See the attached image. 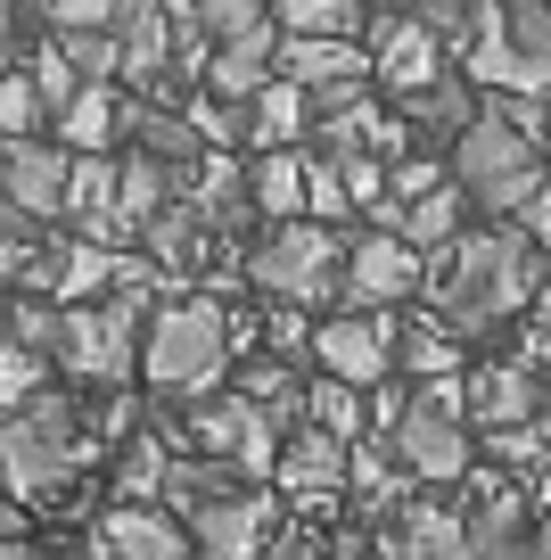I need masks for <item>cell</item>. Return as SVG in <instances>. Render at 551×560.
I'll return each mask as SVG.
<instances>
[{"mask_svg":"<svg viewBox=\"0 0 551 560\" xmlns=\"http://www.w3.org/2000/svg\"><path fill=\"white\" fill-rule=\"evenodd\" d=\"M313 429H329V438L354 445V429H362V396H354V387H338V380H321V387H313Z\"/></svg>","mask_w":551,"mask_h":560,"instance_id":"cell-38","label":"cell"},{"mask_svg":"<svg viewBox=\"0 0 551 560\" xmlns=\"http://www.w3.org/2000/svg\"><path fill=\"white\" fill-rule=\"evenodd\" d=\"M42 25H67V34H107V25H124L116 0H50L42 9Z\"/></svg>","mask_w":551,"mask_h":560,"instance_id":"cell-39","label":"cell"},{"mask_svg":"<svg viewBox=\"0 0 551 560\" xmlns=\"http://www.w3.org/2000/svg\"><path fill=\"white\" fill-rule=\"evenodd\" d=\"M25 231H34V223H25V214L9 207V190H0V247H25Z\"/></svg>","mask_w":551,"mask_h":560,"instance_id":"cell-43","label":"cell"},{"mask_svg":"<svg viewBox=\"0 0 551 560\" xmlns=\"http://www.w3.org/2000/svg\"><path fill=\"white\" fill-rule=\"evenodd\" d=\"M198 231H207V207H173V214H156L149 247H156L165 264H190V256H198Z\"/></svg>","mask_w":551,"mask_h":560,"instance_id":"cell-35","label":"cell"},{"mask_svg":"<svg viewBox=\"0 0 551 560\" xmlns=\"http://www.w3.org/2000/svg\"><path fill=\"white\" fill-rule=\"evenodd\" d=\"M535 298V240L527 231H469L445 272V322L453 330H494L502 314Z\"/></svg>","mask_w":551,"mask_h":560,"instance_id":"cell-1","label":"cell"},{"mask_svg":"<svg viewBox=\"0 0 551 560\" xmlns=\"http://www.w3.org/2000/svg\"><path fill=\"white\" fill-rule=\"evenodd\" d=\"M99 552L107 560H198V536L173 520V511L124 503V511H107V520H99Z\"/></svg>","mask_w":551,"mask_h":560,"instance_id":"cell-11","label":"cell"},{"mask_svg":"<svg viewBox=\"0 0 551 560\" xmlns=\"http://www.w3.org/2000/svg\"><path fill=\"white\" fill-rule=\"evenodd\" d=\"M272 67H280V25L263 18L256 34L223 42L207 74H214V91H223V100H256V91H272Z\"/></svg>","mask_w":551,"mask_h":560,"instance_id":"cell-17","label":"cell"},{"mask_svg":"<svg viewBox=\"0 0 551 560\" xmlns=\"http://www.w3.org/2000/svg\"><path fill=\"white\" fill-rule=\"evenodd\" d=\"M190 132L198 140H247L256 132V100H223V91H207V100H190Z\"/></svg>","mask_w":551,"mask_h":560,"instance_id":"cell-32","label":"cell"},{"mask_svg":"<svg viewBox=\"0 0 551 560\" xmlns=\"http://www.w3.org/2000/svg\"><path fill=\"white\" fill-rule=\"evenodd\" d=\"M173 190H181V182H173L156 158H140V149H132V158H124V231H156V214L181 207Z\"/></svg>","mask_w":551,"mask_h":560,"instance_id":"cell-23","label":"cell"},{"mask_svg":"<svg viewBox=\"0 0 551 560\" xmlns=\"http://www.w3.org/2000/svg\"><path fill=\"white\" fill-rule=\"evenodd\" d=\"M263 560H321V552H313L305 536H280V544H272V552H263Z\"/></svg>","mask_w":551,"mask_h":560,"instance_id":"cell-46","label":"cell"},{"mask_svg":"<svg viewBox=\"0 0 551 560\" xmlns=\"http://www.w3.org/2000/svg\"><path fill=\"white\" fill-rule=\"evenodd\" d=\"M132 330H140V298H116V305H74L67 314V347H58V363L74 371V380H91V387H116L124 371L140 363L132 354Z\"/></svg>","mask_w":551,"mask_h":560,"instance_id":"cell-8","label":"cell"},{"mask_svg":"<svg viewBox=\"0 0 551 560\" xmlns=\"http://www.w3.org/2000/svg\"><path fill=\"white\" fill-rule=\"evenodd\" d=\"M0 190H9V207H17L25 223H58V214L74 207V158L50 149V140H17V149L0 158Z\"/></svg>","mask_w":551,"mask_h":560,"instance_id":"cell-9","label":"cell"},{"mask_svg":"<svg viewBox=\"0 0 551 560\" xmlns=\"http://www.w3.org/2000/svg\"><path fill=\"white\" fill-rule=\"evenodd\" d=\"M543 503H551V478H543Z\"/></svg>","mask_w":551,"mask_h":560,"instance_id":"cell-50","label":"cell"},{"mask_svg":"<svg viewBox=\"0 0 551 560\" xmlns=\"http://www.w3.org/2000/svg\"><path fill=\"white\" fill-rule=\"evenodd\" d=\"M223 363H231V322H223V305H207V298L156 305L149 338H140V371H149L156 396H198V404H207V387L223 380Z\"/></svg>","mask_w":551,"mask_h":560,"instance_id":"cell-2","label":"cell"},{"mask_svg":"<svg viewBox=\"0 0 551 560\" xmlns=\"http://www.w3.org/2000/svg\"><path fill=\"white\" fill-rule=\"evenodd\" d=\"M0 560H50L42 544H0Z\"/></svg>","mask_w":551,"mask_h":560,"instance_id":"cell-48","label":"cell"},{"mask_svg":"<svg viewBox=\"0 0 551 560\" xmlns=\"http://www.w3.org/2000/svg\"><path fill=\"white\" fill-rule=\"evenodd\" d=\"M494 560H551V520L535 527V536H518V544H502Z\"/></svg>","mask_w":551,"mask_h":560,"instance_id":"cell-42","label":"cell"},{"mask_svg":"<svg viewBox=\"0 0 551 560\" xmlns=\"http://www.w3.org/2000/svg\"><path fill=\"white\" fill-rule=\"evenodd\" d=\"M280 83H296V91L362 83V50H354V42H289V34H280Z\"/></svg>","mask_w":551,"mask_h":560,"instance_id":"cell-20","label":"cell"},{"mask_svg":"<svg viewBox=\"0 0 551 560\" xmlns=\"http://www.w3.org/2000/svg\"><path fill=\"white\" fill-rule=\"evenodd\" d=\"M42 116H50V100L34 91V74H0V140H9V149H17V140H34Z\"/></svg>","mask_w":551,"mask_h":560,"instance_id":"cell-31","label":"cell"},{"mask_svg":"<svg viewBox=\"0 0 551 560\" xmlns=\"http://www.w3.org/2000/svg\"><path fill=\"white\" fill-rule=\"evenodd\" d=\"M272 347H305V322H296V305H280V314H272Z\"/></svg>","mask_w":551,"mask_h":560,"instance_id":"cell-44","label":"cell"},{"mask_svg":"<svg viewBox=\"0 0 551 560\" xmlns=\"http://www.w3.org/2000/svg\"><path fill=\"white\" fill-rule=\"evenodd\" d=\"M403 116H412L420 132H445V140H461L469 124L485 116V107H469V83H461V74H445V83H436V91H420V100H403Z\"/></svg>","mask_w":551,"mask_h":560,"instance_id":"cell-28","label":"cell"},{"mask_svg":"<svg viewBox=\"0 0 551 560\" xmlns=\"http://www.w3.org/2000/svg\"><path fill=\"white\" fill-rule=\"evenodd\" d=\"M313 363H321V380H338V387H379L387 380V330L379 322H354V314H338V322H321L313 330Z\"/></svg>","mask_w":551,"mask_h":560,"instance_id":"cell-10","label":"cell"},{"mask_svg":"<svg viewBox=\"0 0 551 560\" xmlns=\"http://www.w3.org/2000/svg\"><path fill=\"white\" fill-rule=\"evenodd\" d=\"M247 207L272 214V223H305V207H313V158H296V149H272V158L247 174Z\"/></svg>","mask_w":551,"mask_h":560,"instance_id":"cell-18","label":"cell"},{"mask_svg":"<svg viewBox=\"0 0 551 560\" xmlns=\"http://www.w3.org/2000/svg\"><path fill=\"white\" fill-rule=\"evenodd\" d=\"M461 412H469V387L461 380H429L412 396V412H403V429L387 445H396V462L412 478H461L469 470V429H461Z\"/></svg>","mask_w":551,"mask_h":560,"instance_id":"cell-5","label":"cell"},{"mask_svg":"<svg viewBox=\"0 0 551 560\" xmlns=\"http://www.w3.org/2000/svg\"><path fill=\"white\" fill-rule=\"evenodd\" d=\"M461 214H469V198H461V182H445L436 198H420V207H403V240L412 247H461L469 231H461Z\"/></svg>","mask_w":551,"mask_h":560,"instance_id":"cell-27","label":"cell"},{"mask_svg":"<svg viewBox=\"0 0 551 560\" xmlns=\"http://www.w3.org/2000/svg\"><path fill=\"white\" fill-rule=\"evenodd\" d=\"M543 149H551V140H543Z\"/></svg>","mask_w":551,"mask_h":560,"instance_id":"cell-51","label":"cell"},{"mask_svg":"<svg viewBox=\"0 0 551 560\" xmlns=\"http://www.w3.org/2000/svg\"><path fill=\"white\" fill-rule=\"evenodd\" d=\"M116 124H132V116L116 107V91H83V100H74L67 116H58V132H67L74 149H91V158H99L107 140H116Z\"/></svg>","mask_w":551,"mask_h":560,"instance_id":"cell-30","label":"cell"},{"mask_svg":"<svg viewBox=\"0 0 551 560\" xmlns=\"http://www.w3.org/2000/svg\"><path fill=\"white\" fill-rule=\"evenodd\" d=\"M305 132H313V91H296V83L256 91V140H272V149H296Z\"/></svg>","mask_w":551,"mask_h":560,"instance_id":"cell-26","label":"cell"},{"mask_svg":"<svg viewBox=\"0 0 551 560\" xmlns=\"http://www.w3.org/2000/svg\"><path fill=\"white\" fill-rule=\"evenodd\" d=\"M132 140L173 182H198V165H207V140L190 132V116H165V107H132Z\"/></svg>","mask_w":551,"mask_h":560,"instance_id":"cell-19","label":"cell"},{"mask_svg":"<svg viewBox=\"0 0 551 560\" xmlns=\"http://www.w3.org/2000/svg\"><path fill=\"white\" fill-rule=\"evenodd\" d=\"M9 347H25V354H42V363H58V347H67V305L17 298V305H9Z\"/></svg>","mask_w":551,"mask_h":560,"instance_id":"cell-29","label":"cell"},{"mask_svg":"<svg viewBox=\"0 0 551 560\" xmlns=\"http://www.w3.org/2000/svg\"><path fill=\"white\" fill-rule=\"evenodd\" d=\"M9 280H34V256H25V247H0V289H9Z\"/></svg>","mask_w":551,"mask_h":560,"instance_id":"cell-45","label":"cell"},{"mask_svg":"<svg viewBox=\"0 0 551 560\" xmlns=\"http://www.w3.org/2000/svg\"><path fill=\"white\" fill-rule=\"evenodd\" d=\"M58 50H67V67L83 74L91 91H107V74H124V42L116 34H58Z\"/></svg>","mask_w":551,"mask_h":560,"instance_id":"cell-34","label":"cell"},{"mask_svg":"<svg viewBox=\"0 0 551 560\" xmlns=\"http://www.w3.org/2000/svg\"><path fill=\"white\" fill-rule=\"evenodd\" d=\"M453 182H461L469 207L485 214H527L543 198V165H535V140L511 132L502 116H478L461 140H453Z\"/></svg>","mask_w":551,"mask_h":560,"instance_id":"cell-4","label":"cell"},{"mask_svg":"<svg viewBox=\"0 0 551 560\" xmlns=\"http://www.w3.org/2000/svg\"><path fill=\"white\" fill-rule=\"evenodd\" d=\"M42 354H25V347H0V420H17V412H34L42 404Z\"/></svg>","mask_w":551,"mask_h":560,"instance_id":"cell-33","label":"cell"},{"mask_svg":"<svg viewBox=\"0 0 551 560\" xmlns=\"http://www.w3.org/2000/svg\"><path fill=\"white\" fill-rule=\"evenodd\" d=\"M469 412L485 420V438H502V429H535V380L518 363H485V371H469Z\"/></svg>","mask_w":551,"mask_h":560,"instance_id":"cell-16","label":"cell"},{"mask_svg":"<svg viewBox=\"0 0 551 560\" xmlns=\"http://www.w3.org/2000/svg\"><path fill=\"white\" fill-rule=\"evenodd\" d=\"M0 544H25L17 536V494H9V487H0Z\"/></svg>","mask_w":551,"mask_h":560,"instance_id":"cell-47","label":"cell"},{"mask_svg":"<svg viewBox=\"0 0 551 560\" xmlns=\"http://www.w3.org/2000/svg\"><path fill=\"white\" fill-rule=\"evenodd\" d=\"M345 470H354V454H345V438H329V429H305V438H289V454H280V478H289V487H313V494H329Z\"/></svg>","mask_w":551,"mask_h":560,"instance_id":"cell-22","label":"cell"},{"mask_svg":"<svg viewBox=\"0 0 551 560\" xmlns=\"http://www.w3.org/2000/svg\"><path fill=\"white\" fill-rule=\"evenodd\" d=\"M272 25L289 42H354L362 25H371V9H362V0H280Z\"/></svg>","mask_w":551,"mask_h":560,"instance_id":"cell-21","label":"cell"},{"mask_svg":"<svg viewBox=\"0 0 551 560\" xmlns=\"http://www.w3.org/2000/svg\"><path fill=\"white\" fill-rule=\"evenodd\" d=\"M25 74H34V91H42V100H50V116H67V107H74V100H83V91H91L83 74L67 67V50H42V58H34V67H25Z\"/></svg>","mask_w":551,"mask_h":560,"instance_id":"cell-37","label":"cell"},{"mask_svg":"<svg viewBox=\"0 0 551 560\" xmlns=\"http://www.w3.org/2000/svg\"><path fill=\"white\" fill-rule=\"evenodd\" d=\"M190 438H198V462H223V470H280V429L263 420V404L239 396V387L198 404Z\"/></svg>","mask_w":551,"mask_h":560,"instance_id":"cell-7","label":"cell"},{"mask_svg":"<svg viewBox=\"0 0 551 560\" xmlns=\"http://www.w3.org/2000/svg\"><path fill=\"white\" fill-rule=\"evenodd\" d=\"M74 454H83L74 396H42L34 412L0 420V487L17 503H58V487L74 478Z\"/></svg>","mask_w":551,"mask_h":560,"instance_id":"cell-3","label":"cell"},{"mask_svg":"<svg viewBox=\"0 0 551 560\" xmlns=\"http://www.w3.org/2000/svg\"><path fill=\"white\" fill-rule=\"evenodd\" d=\"M379 74H387V91L396 100H420V91H436L445 83V58H436V34H420L412 18H387V34H379Z\"/></svg>","mask_w":551,"mask_h":560,"instance_id":"cell-15","label":"cell"},{"mask_svg":"<svg viewBox=\"0 0 551 560\" xmlns=\"http://www.w3.org/2000/svg\"><path fill=\"white\" fill-rule=\"evenodd\" d=\"M247 280L263 298H289V305H313L338 289V240L321 223H272L247 256Z\"/></svg>","mask_w":551,"mask_h":560,"instance_id":"cell-6","label":"cell"},{"mask_svg":"<svg viewBox=\"0 0 551 560\" xmlns=\"http://www.w3.org/2000/svg\"><path fill=\"white\" fill-rule=\"evenodd\" d=\"M165 494H173V511H181V520H198V511L231 503V494H247V487L223 470V462H173V470H165Z\"/></svg>","mask_w":551,"mask_h":560,"instance_id":"cell-25","label":"cell"},{"mask_svg":"<svg viewBox=\"0 0 551 560\" xmlns=\"http://www.w3.org/2000/svg\"><path fill=\"white\" fill-rule=\"evenodd\" d=\"M116 42H124V74H132L140 91H156L165 100V67H173V50H181V34H173V9H156V0H140V9H124V25H116Z\"/></svg>","mask_w":551,"mask_h":560,"instance_id":"cell-13","label":"cell"},{"mask_svg":"<svg viewBox=\"0 0 551 560\" xmlns=\"http://www.w3.org/2000/svg\"><path fill=\"white\" fill-rule=\"evenodd\" d=\"M511 42H518L527 67L551 74V9H543V0H511Z\"/></svg>","mask_w":551,"mask_h":560,"instance_id":"cell-36","label":"cell"},{"mask_svg":"<svg viewBox=\"0 0 551 560\" xmlns=\"http://www.w3.org/2000/svg\"><path fill=\"white\" fill-rule=\"evenodd\" d=\"M313 214H345V174L329 158H313Z\"/></svg>","mask_w":551,"mask_h":560,"instance_id":"cell-41","label":"cell"},{"mask_svg":"<svg viewBox=\"0 0 551 560\" xmlns=\"http://www.w3.org/2000/svg\"><path fill=\"white\" fill-rule=\"evenodd\" d=\"M461 527H469V544H478V560H494L502 544H518V487L511 478H485Z\"/></svg>","mask_w":551,"mask_h":560,"instance_id":"cell-24","label":"cell"},{"mask_svg":"<svg viewBox=\"0 0 551 560\" xmlns=\"http://www.w3.org/2000/svg\"><path fill=\"white\" fill-rule=\"evenodd\" d=\"M543 330H551V298H543Z\"/></svg>","mask_w":551,"mask_h":560,"instance_id":"cell-49","label":"cell"},{"mask_svg":"<svg viewBox=\"0 0 551 560\" xmlns=\"http://www.w3.org/2000/svg\"><path fill=\"white\" fill-rule=\"evenodd\" d=\"M445 182H453V165H436V158H396V174H387V190H396V207H403V198H412V207H420V198H436V190H445Z\"/></svg>","mask_w":551,"mask_h":560,"instance_id":"cell-40","label":"cell"},{"mask_svg":"<svg viewBox=\"0 0 551 560\" xmlns=\"http://www.w3.org/2000/svg\"><path fill=\"white\" fill-rule=\"evenodd\" d=\"M263 520H272V503L263 494H231V503L198 511V560H263Z\"/></svg>","mask_w":551,"mask_h":560,"instance_id":"cell-14","label":"cell"},{"mask_svg":"<svg viewBox=\"0 0 551 560\" xmlns=\"http://www.w3.org/2000/svg\"><path fill=\"white\" fill-rule=\"evenodd\" d=\"M345 289H354L362 305L412 298V289H420V247L396 240V231H362V240H354V264H345Z\"/></svg>","mask_w":551,"mask_h":560,"instance_id":"cell-12","label":"cell"}]
</instances>
